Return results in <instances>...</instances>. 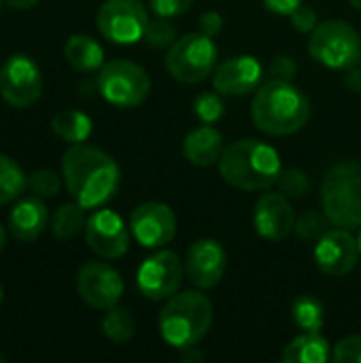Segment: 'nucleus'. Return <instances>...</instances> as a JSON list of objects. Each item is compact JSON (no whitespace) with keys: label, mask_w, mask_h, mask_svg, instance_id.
<instances>
[{"label":"nucleus","mask_w":361,"mask_h":363,"mask_svg":"<svg viewBox=\"0 0 361 363\" xmlns=\"http://www.w3.org/2000/svg\"><path fill=\"white\" fill-rule=\"evenodd\" d=\"M96 23L100 34L115 45H134L145 36L149 13L140 0H104Z\"/></svg>","instance_id":"obj_9"},{"label":"nucleus","mask_w":361,"mask_h":363,"mask_svg":"<svg viewBox=\"0 0 361 363\" xmlns=\"http://www.w3.org/2000/svg\"><path fill=\"white\" fill-rule=\"evenodd\" d=\"M321 208L334 228H361V162L332 166L321 183Z\"/></svg>","instance_id":"obj_5"},{"label":"nucleus","mask_w":361,"mask_h":363,"mask_svg":"<svg viewBox=\"0 0 361 363\" xmlns=\"http://www.w3.org/2000/svg\"><path fill=\"white\" fill-rule=\"evenodd\" d=\"M217 68V45L202 32L177 38L166 53V70L181 83H200Z\"/></svg>","instance_id":"obj_8"},{"label":"nucleus","mask_w":361,"mask_h":363,"mask_svg":"<svg viewBox=\"0 0 361 363\" xmlns=\"http://www.w3.org/2000/svg\"><path fill=\"white\" fill-rule=\"evenodd\" d=\"M360 255L357 238H353V234L343 228L328 230L315 247L317 268L328 277L349 274L357 266Z\"/></svg>","instance_id":"obj_16"},{"label":"nucleus","mask_w":361,"mask_h":363,"mask_svg":"<svg viewBox=\"0 0 361 363\" xmlns=\"http://www.w3.org/2000/svg\"><path fill=\"white\" fill-rule=\"evenodd\" d=\"M194 113L202 123H217L226 115V104L221 100V94L215 91H202L194 100Z\"/></svg>","instance_id":"obj_28"},{"label":"nucleus","mask_w":361,"mask_h":363,"mask_svg":"<svg viewBox=\"0 0 361 363\" xmlns=\"http://www.w3.org/2000/svg\"><path fill=\"white\" fill-rule=\"evenodd\" d=\"M264 6L272 13H279V15H291L304 0H262Z\"/></svg>","instance_id":"obj_38"},{"label":"nucleus","mask_w":361,"mask_h":363,"mask_svg":"<svg viewBox=\"0 0 361 363\" xmlns=\"http://www.w3.org/2000/svg\"><path fill=\"white\" fill-rule=\"evenodd\" d=\"M0 304H2V287H0Z\"/></svg>","instance_id":"obj_46"},{"label":"nucleus","mask_w":361,"mask_h":363,"mask_svg":"<svg viewBox=\"0 0 361 363\" xmlns=\"http://www.w3.org/2000/svg\"><path fill=\"white\" fill-rule=\"evenodd\" d=\"M160 334L174 349L196 347L213 325V304L200 291H181L166 300L157 317Z\"/></svg>","instance_id":"obj_4"},{"label":"nucleus","mask_w":361,"mask_h":363,"mask_svg":"<svg viewBox=\"0 0 361 363\" xmlns=\"http://www.w3.org/2000/svg\"><path fill=\"white\" fill-rule=\"evenodd\" d=\"M85 211L79 202H68L62 204L53 211L51 215V232L55 238L60 240H72L77 238L81 232H85L87 225V217Z\"/></svg>","instance_id":"obj_23"},{"label":"nucleus","mask_w":361,"mask_h":363,"mask_svg":"<svg viewBox=\"0 0 361 363\" xmlns=\"http://www.w3.org/2000/svg\"><path fill=\"white\" fill-rule=\"evenodd\" d=\"M2 4H4V0H0V9H2Z\"/></svg>","instance_id":"obj_47"},{"label":"nucleus","mask_w":361,"mask_h":363,"mask_svg":"<svg viewBox=\"0 0 361 363\" xmlns=\"http://www.w3.org/2000/svg\"><path fill=\"white\" fill-rule=\"evenodd\" d=\"M357 247H360V253H361V232H360V236H357Z\"/></svg>","instance_id":"obj_44"},{"label":"nucleus","mask_w":361,"mask_h":363,"mask_svg":"<svg viewBox=\"0 0 361 363\" xmlns=\"http://www.w3.org/2000/svg\"><path fill=\"white\" fill-rule=\"evenodd\" d=\"M296 72H298V64L294 57L289 55H277L272 62H270V77L272 79H279V81H294L296 79Z\"/></svg>","instance_id":"obj_36"},{"label":"nucleus","mask_w":361,"mask_h":363,"mask_svg":"<svg viewBox=\"0 0 361 363\" xmlns=\"http://www.w3.org/2000/svg\"><path fill=\"white\" fill-rule=\"evenodd\" d=\"M130 232L145 249H160L177 234V215L168 204L145 202L132 211Z\"/></svg>","instance_id":"obj_14"},{"label":"nucleus","mask_w":361,"mask_h":363,"mask_svg":"<svg viewBox=\"0 0 361 363\" xmlns=\"http://www.w3.org/2000/svg\"><path fill=\"white\" fill-rule=\"evenodd\" d=\"M332 359L336 363H361V334L343 338L332 349Z\"/></svg>","instance_id":"obj_33"},{"label":"nucleus","mask_w":361,"mask_h":363,"mask_svg":"<svg viewBox=\"0 0 361 363\" xmlns=\"http://www.w3.org/2000/svg\"><path fill=\"white\" fill-rule=\"evenodd\" d=\"M277 187L287 198H302L309 191L311 181H309V174L304 170H300V168H285V170H281V174L277 179Z\"/></svg>","instance_id":"obj_31"},{"label":"nucleus","mask_w":361,"mask_h":363,"mask_svg":"<svg viewBox=\"0 0 361 363\" xmlns=\"http://www.w3.org/2000/svg\"><path fill=\"white\" fill-rule=\"evenodd\" d=\"M291 317L302 332H321L326 321V306L315 296H298L291 304Z\"/></svg>","instance_id":"obj_26"},{"label":"nucleus","mask_w":361,"mask_h":363,"mask_svg":"<svg viewBox=\"0 0 361 363\" xmlns=\"http://www.w3.org/2000/svg\"><path fill=\"white\" fill-rule=\"evenodd\" d=\"M4 4L11 6V9H15V11H28V9L36 6L38 0H4Z\"/></svg>","instance_id":"obj_40"},{"label":"nucleus","mask_w":361,"mask_h":363,"mask_svg":"<svg viewBox=\"0 0 361 363\" xmlns=\"http://www.w3.org/2000/svg\"><path fill=\"white\" fill-rule=\"evenodd\" d=\"M309 53L315 62L332 70H349L361 57L360 32L343 19L317 23L309 38Z\"/></svg>","instance_id":"obj_6"},{"label":"nucleus","mask_w":361,"mask_h":363,"mask_svg":"<svg viewBox=\"0 0 361 363\" xmlns=\"http://www.w3.org/2000/svg\"><path fill=\"white\" fill-rule=\"evenodd\" d=\"M328 223L330 219L326 217L323 208H311L300 219H296V232L302 240H319L328 232Z\"/></svg>","instance_id":"obj_30"},{"label":"nucleus","mask_w":361,"mask_h":363,"mask_svg":"<svg viewBox=\"0 0 361 363\" xmlns=\"http://www.w3.org/2000/svg\"><path fill=\"white\" fill-rule=\"evenodd\" d=\"M345 85H347L351 91L361 94V68H357V66L349 68V72H347V77H345Z\"/></svg>","instance_id":"obj_39"},{"label":"nucleus","mask_w":361,"mask_h":363,"mask_svg":"<svg viewBox=\"0 0 361 363\" xmlns=\"http://www.w3.org/2000/svg\"><path fill=\"white\" fill-rule=\"evenodd\" d=\"M0 363H4V355L2 353H0Z\"/></svg>","instance_id":"obj_45"},{"label":"nucleus","mask_w":361,"mask_h":363,"mask_svg":"<svg viewBox=\"0 0 361 363\" xmlns=\"http://www.w3.org/2000/svg\"><path fill=\"white\" fill-rule=\"evenodd\" d=\"M100 96L117 108H134L143 104L151 91V79L143 66L130 60L104 62L98 70Z\"/></svg>","instance_id":"obj_7"},{"label":"nucleus","mask_w":361,"mask_h":363,"mask_svg":"<svg viewBox=\"0 0 361 363\" xmlns=\"http://www.w3.org/2000/svg\"><path fill=\"white\" fill-rule=\"evenodd\" d=\"M4 245H6V234H4V228L0 225V253H2V249H4Z\"/></svg>","instance_id":"obj_42"},{"label":"nucleus","mask_w":361,"mask_h":363,"mask_svg":"<svg viewBox=\"0 0 361 363\" xmlns=\"http://www.w3.org/2000/svg\"><path fill=\"white\" fill-rule=\"evenodd\" d=\"M28 189L43 198V200H49V198H55L62 189V181L60 177L53 172V170H34L30 177H28Z\"/></svg>","instance_id":"obj_32"},{"label":"nucleus","mask_w":361,"mask_h":363,"mask_svg":"<svg viewBox=\"0 0 361 363\" xmlns=\"http://www.w3.org/2000/svg\"><path fill=\"white\" fill-rule=\"evenodd\" d=\"M223 134L213 125V123H204L194 128L185 140H183V155L189 164L206 168L213 166L221 160L223 153Z\"/></svg>","instance_id":"obj_20"},{"label":"nucleus","mask_w":361,"mask_h":363,"mask_svg":"<svg viewBox=\"0 0 361 363\" xmlns=\"http://www.w3.org/2000/svg\"><path fill=\"white\" fill-rule=\"evenodd\" d=\"M102 334L115 345H123L132 340L136 334V321L132 313L126 308H117V306L109 308L102 319Z\"/></svg>","instance_id":"obj_27"},{"label":"nucleus","mask_w":361,"mask_h":363,"mask_svg":"<svg viewBox=\"0 0 361 363\" xmlns=\"http://www.w3.org/2000/svg\"><path fill=\"white\" fill-rule=\"evenodd\" d=\"M349 2H351L357 11H361V0H349Z\"/></svg>","instance_id":"obj_43"},{"label":"nucleus","mask_w":361,"mask_h":363,"mask_svg":"<svg viewBox=\"0 0 361 363\" xmlns=\"http://www.w3.org/2000/svg\"><path fill=\"white\" fill-rule=\"evenodd\" d=\"M28 189V174L9 155L0 153V206L17 202Z\"/></svg>","instance_id":"obj_25"},{"label":"nucleus","mask_w":361,"mask_h":363,"mask_svg":"<svg viewBox=\"0 0 361 363\" xmlns=\"http://www.w3.org/2000/svg\"><path fill=\"white\" fill-rule=\"evenodd\" d=\"M149 47L153 49H166L170 47L174 40H177V30L174 26L168 21V17H155V19H149L147 23V30H145V36Z\"/></svg>","instance_id":"obj_29"},{"label":"nucleus","mask_w":361,"mask_h":363,"mask_svg":"<svg viewBox=\"0 0 361 363\" xmlns=\"http://www.w3.org/2000/svg\"><path fill=\"white\" fill-rule=\"evenodd\" d=\"M85 240L102 259H119L130 249V230L121 215L111 208H100L87 217Z\"/></svg>","instance_id":"obj_13"},{"label":"nucleus","mask_w":361,"mask_h":363,"mask_svg":"<svg viewBox=\"0 0 361 363\" xmlns=\"http://www.w3.org/2000/svg\"><path fill=\"white\" fill-rule=\"evenodd\" d=\"M194 0H149V6L155 15L160 17H177V15H183L189 6H191Z\"/></svg>","instance_id":"obj_35"},{"label":"nucleus","mask_w":361,"mask_h":363,"mask_svg":"<svg viewBox=\"0 0 361 363\" xmlns=\"http://www.w3.org/2000/svg\"><path fill=\"white\" fill-rule=\"evenodd\" d=\"M311 117V102L291 81L270 79L255 89L251 119L257 130L270 136H291Z\"/></svg>","instance_id":"obj_2"},{"label":"nucleus","mask_w":361,"mask_h":363,"mask_svg":"<svg viewBox=\"0 0 361 363\" xmlns=\"http://www.w3.org/2000/svg\"><path fill=\"white\" fill-rule=\"evenodd\" d=\"M228 266V253L215 238H200L189 245L185 255V274L198 289H213L221 283Z\"/></svg>","instance_id":"obj_15"},{"label":"nucleus","mask_w":361,"mask_h":363,"mask_svg":"<svg viewBox=\"0 0 361 363\" xmlns=\"http://www.w3.org/2000/svg\"><path fill=\"white\" fill-rule=\"evenodd\" d=\"M64 57L74 70L94 72L104 64V49L96 38L87 34H72L64 45Z\"/></svg>","instance_id":"obj_22"},{"label":"nucleus","mask_w":361,"mask_h":363,"mask_svg":"<svg viewBox=\"0 0 361 363\" xmlns=\"http://www.w3.org/2000/svg\"><path fill=\"white\" fill-rule=\"evenodd\" d=\"M51 130L68 145L85 143L91 134V119L81 111H62L51 119Z\"/></svg>","instance_id":"obj_24"},{"label":"nucleus","mask_w":361,"mask_h":363,"mask_svg":"<svg viewBox=\"0 0 361 363\" xmlns=\"http://www.w3.org/2000/svg\"><path fill=\"white\" fill-rule=\"evenodd\" d=\"M183 277H185V262H181L177 253L162 249L149 255L140 264L136 272V285L147 300L157 302L174 296L183 283Z\"/></svg>","instance_id":"obj_11"},{"label":"nucleus","mask_w":361,"mask_h":363,"mask_svg":"<svg viewBox=\"0 0 361 363\" xmlns=\"http://www.w3.org/2000/svg\"><path fill=\"white\" fill-rule=\"evenodd\" d=\"M198 26H200V32H202V34L215 38V36H219L221 30H223V17H221L219 13H215V11H206V13L200 15Z\"/></svg>","instance_id":"obj_37"},{"label":"nucleus","mask_w":361,"mask_h":363,"mask_svg":"<svg viewBox=\"0 0 361 363\" xmlns=\"http://www.w3.org/2000/svg\"><path fill=\"white\" fill-rule=\"evenodd\" d=\"M77 291L87 306L109 311L117 306L123 296V279L104 262H87L77 272Z\"/></svg>","instance_id":"obj_12"},{"label":"nucleus","mask_w":361,"mask_h":363,"mask_svg":"<svg viewBox=\"0 0 361 363\" xmlns=\"http://www.w3.org/2000/svg\"><path fill=\"white\" fill-rule=\"evenodd\" d=\"M47 225H49V211L45 206V200L34 194L26 198L21 196L9 215V232L13 238L21 242L36 240Z\"/></svg>","instance_id":"obj_19"},{"label":"nucleus","mask_w":361,"mask_h":363,"mask_svg":"<svg viewBox=\"0 0 361 363\" xmlns=\"http://www.w3.org/2000/svg\"><path fill=\"white\" fill-rule=\"evenodd\" d=\"M264 70L253 55H232L213 70V87L221 96H247L262 83Z\"/></svg>","instance_id":"obj_17"},{"label":"nucleus","mask_w":361,"mask_h":363,"mask_svg":"<svg viewBox=\"0 0 361 363\" xmlns=\"http://www.w3.org/2000/svg\"><path fill=\"white\" fill-rule=\"evenodd\" d=\"M62 179L83 208L104 206L119 189L121 170L117 162L94 145H70L62 155Z\"/></svg>","instance_id":"obj_1"},{"label":"nucleus","mask_w":361,"mask_h":363,"mask_svg":"<svg viewBox=\"0 0 361 363\" xmlns=\"http://www.w3.org/2000/svg\"><path fill=\"white\" fill-rule=\"evenodd\" d=\"M217 166L223 181L245 191L270 189L283 170L279 151L257 138H243L228 145Z\"/></svg>","instance_id":"obj_3"},{"label":"nucleus","mask_w":361,"mask_h":363,"mask_svg":"<svg viewBox=\"0 0 361 363\" xmlns=\"http://www.w3.org/2000/svg\"><path fill=\"white\" fill-rule=\"evenodd\" d=\"M291 26L298 30V32H302V34H309V32H313L315 28H317V23H319V15H317V11L313 9V6H309V4H300L291 15Z\"/></svg>","instance_id":"obj_34"},{"label":"nucleus","mask_w":361,"mask_h":363,"mask_svg":"<svg viewBox=\"0 0 361 363\" xmlns=\"http://www.w3.org/2000/svg\"><path fill=\"white\" fill-rule=\"evenodd\" d=\"M332 349L321 332H302L283 349L281 359L285 363H326L332 359Z\"/></svg>","instance_id":"obj_21"},{"label":"nucleus","mask_w":361,"mask_h":363,"mask_svg":"<svg viewBox=\"0 0 361 363\" xmlns=\"http://www.w3.org/2000/svg\"><path fill=\"white\" fill-rule=\"evenodd\" d=\"M43 94V74L38 64L26 55L15 53L0 66V96L13 108L32 106Z\"/></svg>","instance_id":"obj_10"},{"label":"nucleus","mask_w":361,"mask_h":363,"mask_svg":"<svg viewBox=\"0 0 361 363\" xmlns=\"http://www.w3.org/2000/svg\"><path fill=\"white\" fill-rule=\"evenodd\" d=\"M202 353L196 349V347H187V349H183V362H189V363H194V362H202Z\"/></svg>","instance_id":"obj_41"},{"label":"nucleus","mask_w":361,"mask_h":363,"mask_svg":"<svg viewBox=\"0 0 361 363\" xmlns=\"http://www.w3.org/2000/svg\"><path fill=\"white\" fill-rule=\"evenodd\" d=\"M255 232L266 240H285L296 230V211L287 196L264 194L253 211Z\"/></svg>","instance_id":"obj_18"}]
</instances>
